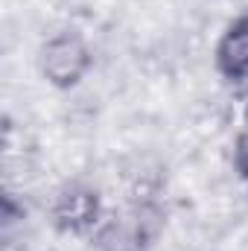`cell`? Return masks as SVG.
<instances>
[{
    "mask_svg": "<svg viewBox=\"0 0 248 251\" xmlns=\"http://www.w3.org/2000/svg\"><path fill=\"white\" fill-rule=\"evenodd\" d=\"M91 64H94V53L79 32H56L53 38L44 41L38 53V67L44 79L59 91L76 88L88 76Z\"/></svg>",
    "mask_w": 248,
    "mask_h": 251,
    "instance_id": "1",
    "label": "cell"
},
{
    "mask_svg": "<svg viewBox=\"0 0 248 251\" xmlns=\"http://www.w3.org/2000/svg\"><path fill=\"white\" fill-rule=\"evenodd\" d=\"M99 219V196L91 187H67L53 204V222L59 231L85 234Z\"/></svg>",
    "mask_w": 248,
    "mask_h": 251,
    "instance_id": "2",
    "label": "cell"
},
{
    "mask_svg": "<svg viewBox=\"0 0 248 251\" xmlns=\"http://www.w3.org/2000/svg\"><path fill=\"white\" fill-rule=\"evenodd\" d=\"M216 73L228 82H248V12L228 24L213 50Z\"/></svg>",
    "mask_w": 248,
    "mask_h": 251,
    "instance_id": "3",
    "label": "cell"
},
{
    "mask_svg": "<svg viewBox=\"0 0 248 251\" xmlns=\"http://www.w3.org/2000/svg\"><path fill=\"white\" fill-rule=\"evenodd\" d=\"M234 170L248 184V128H243L234 140Z\"/></svg>",
    "mask_w": 248,
    "mask_h": 251,
    "instance_id": "4",
    "label": "cell"
}]
</instances>
